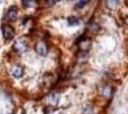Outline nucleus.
Here are the masks:
<instances>
[{"label":"nucleus","instance_id":"5","mask_svg":"<svg viewBox=\"0 0 128 114\" xmlns=\"http://www.w3.org/2000/svg\"><path fill=\"white\" fill-rule=\"evenodd\" d=\"M12 75H13V77L16 78V79L21 78V77L23 76V69H22L21 67H19V66L13 67V69H12Z\"/></svg>","mask_w":128,"mask_h":114},{"label":"nucleus","instance_id":"3","mask_svg":"<svg viewBox=\"0 0 128 114\" xmlns=\"http://www.w3.org/2000/svg\"><path fill=\"white\" fill-rule=\"evenodd\" d=\"M36 52H38L40 55H42V56H46V55L48 54V46H46V44L44 42H42V41H40V42H38V43L36 44Z\"/></svg>","mask_w":128,"mask_h":114},{"label":"nucleus","instance_id":"1","mask_svg":"<svg viewBox=\"0 0 128 114\" xmlns=\"http://www.w3.org/2000/svg\"><path fill=\"white\" fill-rule=\"evenodd\" d=\"M27 46L28 45H27V41L25 40V38H19V39H17L16 41L14 42V44H13V48L18 53L25 52L26 49H27Z\"/></svg>","mask_w":128,"mask_h":114},{"label":"nucleus","instance_id":"7","mask_svg":"<svg viewBox=\"0 0 128 114\" xmlns=\"http://www.w3.org/2000/svg\"><path fill=\"white\" fill-rule=\"evenodd\" d=\"M68 24H69V26H78L80 24V21H79V19H77L75 17H70L68 19Z\"/></svg>","mask_w":128,"mask_h":114},{"label":"nucleus","instance_id":"6","mask_svg":"<svg viewBox=\"0 0 128 114\" xmlns=\"http://www.w3.org/2000/svg\"><path fill=\"white\" fill-rule=\"evenodd\" d=\"M59 100H60V97H59L58 94L53 93V94H51V95L49 96V101H50L51 103H53V104H57V103L59 102Z\"/></svg>","mask_w":128,"mask_h":114},{"label":"nucleus","instance_id":"4","mask_svg":"<svg viewBox=\"0 0 128 114\" xmlns=\"http://www.w3.org/2000/svg\"><path fill=\"white\" fill-rule=\"evenodd\" d=\"M17 16H18V13H17V9L16 7H11L8 12H7V18L10 22H15L17 20Z\"/></svg>","mask_w":128,"mask_h":114},{"label":"nucleus","instance_id":"2","mask_svg":"<svg viewBox=\"0 0 128 114\" xmlns=\"http://www.w3.org/2000/svg\"><path fill=\"white\" fill-rule=\"evenodd\" d=\"M3 37L6 40H11L14 37V31L11 27L9 26H5L3 28Z\"/></svg>","mask_w":128,"mask_h":114},{"label":"nucleus","instance_id":"8","mask_svg":"<svg viewBox=\"0 0 128 114\" xmlns=\"http://www.w3.org/2000/svg\"><path fill=\"white\" fill-rule=\"evenodd\" d=\"M86 4H87V2H85V1H79V2L75 5V7H76V8H78V9H80V8H83Z\"/></svg>","mask_w":128,"mask_h":114}]
</instances>
